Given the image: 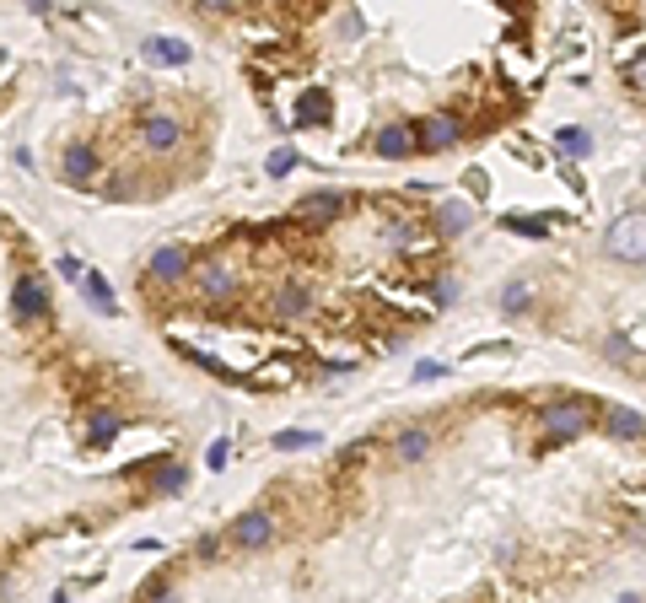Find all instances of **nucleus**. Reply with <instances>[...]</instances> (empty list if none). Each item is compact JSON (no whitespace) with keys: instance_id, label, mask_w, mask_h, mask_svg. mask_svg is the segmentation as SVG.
<instances>
[{"instance_id":"4be33fe9","label":"nucleus","mask_w":646,"mask_h":603,"mask_svg":"<svg viewBox=\"0 0 646 603\" xmlns=\"http://www.w3.org/2000/svg\"><path fill=\"white\" fill-rule=\"evenodd\" d=\"M296 162H302V156H296V146H275V151H270V162H264V167H270V178H286V173H291V167H296Z\"/></svg>"},{"instance_id":"b1692460","label":"nucleus","mask_w":646,"mask_h":603,"mask_svg":"<svg viewBox=\"0 0 646 603\" xmlns=\"http://www.w3.org/2000/svg\"><path fill=\"white\" fill-rule=\"evenodd\" d=\"M183 480H189V469H183V464H167V469L156 474V491L173 496V491H183Z\"/></svg>"},{"instance_id":"dca6fc26","label":"nucleus","mask_w":646,"mask_h":603,"mask_svg":"<svg viewBox=\"0 0 646 603\" xmlns=\"http://www.w3.org/2000/svg\"><path fill=\"white\" fill-rule=\"evenodd\" d=\"M81 297L92 302V313H108V318L119 313V302H113V286H108L97 270H86V275H81Z\"/></svg>"},{"instance_id":"f8f14e48","label":"nucleus","mask_w":646,"mask_h":603,"mask_svg":"<svg viewBox=\"0 0 646 603\" xmlns=\"http://www.w3.org/2000/svg\"><path fill=\"white\" fill-rule=\"evenodd\" d=\"M140 54H146V65H167V70H173V65H189V59H194V43H183V38H146Z\"/></svg>"},{"instance_id":"423d86ee","label":"nucleus","mask_w":646,"mask_h":603,"mask_svg":"<svg viewBox=\"0 0 646 603\" xmlns=\"http://www.w3.org/2000/svg\"><path fill=\"white\" fill-rule=\"evenodd\" d=\"M194 280H199V297H210V302H232L237 297V270L226 259H205L194 270Z\"/></svg>"},{"instance_id":"bb28decb","label":"nucleus","mask_w":646,"mask_h":603,"mask_svg":"<svg viewBox=\"0 0 646 603\" xmlns=\"http://www.w3.org/2000/svg\"><path fill=\"white\" fill-rule=\"evenodd\" d=\"M507 226H512V232H523V237H550V226H544V221H518V216H512Z\"/></svg>"},{"instance_id":"7ed1b4c3","label":"nucleus","mask_w":646,"mask_h":603,"mask_svg":"<svg viewBox=\"0 0 646 603\" xmlns=\"http://www.w3.org/2000/svg\"><path fill=\"white\" fill-rule=\"evenodd\" d=\"M140 146H146L151 156H167V151L183 146V124H178L173 113H146V119H140Z\"/></svg>"},{"instance_id":"a878e982","label":"nucleus","mask_w":646,"mask_h":603,"mask_svg":"<svg viewBox=\"0 0 646 603\" xmlns=\"http://www.w3.org/2000/svg\"><path fill=\"white\" fill-rule=\"evenodd\" d=\"M625 81H631L636 92H646V54H636V59L625 65Z\"/></svg>"},{"instance_id":"9b49d317","label":"nucleus","mask_w":646,"mask_h":603,"mask_svg":"<svg viewBox=\"0 0 646 603\" xmlns=\"http://www.w3.org/2000/svg\"><path fill=\"white\" fill-rule=\"evenodd\" d=\"M372 151L388 156V162H404V156L415 151V129H410V124H383V129L372 135Z\"/></svg>"},{"instance_id":"39448f33","label":"nucleus","mask_w":646,"mask_h":603,"mask_svg":"<svg viewBox=\"0 0 646 603\" xmlns=\"http://www.w3.org/2000/svg\"><path fill=\"white\" fill-rule=\"evenodd\" d=\"M183 275H194V253H189V248H178V243L156 248V253H151V264H146V280H156V286H178Z\"/></svg>"},{"instance_id":"6e6552de","label":"nucleus","mask_w":646,"mask_h":603,"mask_svg":"<svg viewBox=\"0 0 646 603\" xmlns=\"http://www.w3.org/2000/svg\"><path fill=\"white\" fill-rule=\"evenodd\" d=\"M43 307H49L43 280H38V275H22V280H16V291H11V318L27 329V324H38V318H43Z\"/></svg>"},{"instance_id":"5701e85b","label":"nucleus","mask_w":646,"mask_h":603,"mask_svg":"<svg viewBox=\"0 0 646 603\" xmlns=\"http://www.w3.org/2000/svg\"><path fill=\"white\" fill-rule=\"evenodd\" d=\"M275 448H280V453H302V448H318V437H313V431H280Z\"/></svg>"},{"instance_id":"4468645a","label":"nucleus","mask_w":646,"mask_h":603,"mask_svg":"<svg viewBox=\"0 0 646 603\" xmlns=\"http://www.w3.org/2000/svg\"><path fill=\"white\" fill-rule=\"evenodd\" d=\"M270 313H275V318H307V313H313V291H307V286H280L275 302H270Z\"/></svg>"},{"instance_id":"aec40b11","label":"nucleus","mask_w":646,"mask_h":603,"mask_svg":"<svg viewBox=\"0 0 646 603\" xmlns=\"http://www.w3.org/2000/svg\"><path fill=\"white\" fill-rule=\"evenodd\" d=\"M119 431H124V421H119L113 410H97V415L86 421V448H108Z\"/></svg>"},{"instance_id":"20e7f679","label":"nucleus","mask_w":646,"mask_h":603,"mask_svg":"<svg viewBox=\"0 0 646 603\" xmlns=\"http://www.w3.org/2000/svg\"><path fill=\"white\" fill-rule=\"evenodd\" d=\"M345 210H350V200H345L340 189H318V194H307V200L296 205V221H302V226H334Z\"/></svg>"},{"instance_id":"cd10ccee","label":"nucleus","mask_w":646,"mask_h":603,"mask_svg":"<svg viewBox=\"0 0 646 603\" xmlns=\"http://www.w3.org/2000/svg\"><path fill=\"white\" fill-rule=\"evenodd\" d=\"M59 275L81 286V275H86V264H81V259H70V253H59Z\"/></svg>"},{"instance_id":"f3484780","label":"nucleus","mask_w":646,"mask_h":603,"mask_svg":"<svg viewBox=\"0 0 646 603\" xmlns=\"http://www.w3.org/2000/svg\"><path fill=\"white\" fill-rule=\"evenodd\" d=\"M534 291H539V286H534V275H518V280L501 291V313H507V318H523V313L534 307Z\"/></svg>"},{"instance_id":"1a4fd4ad","label":"nucleus","mask_w":646,"mask_h":603,"mask_svg":"<svg viewBox=\"0 0 646 603\" xmlns=\"http://www.w3.org/2000/svg\"><path fill=\"white\" fill-rule=\"evenodd\" d=\"M97 167H102V162H97V151H92L86 140H70V146L59 151V178H65V183H92Z\"/></svg>"},{"instance_id":"a211bd4d","label":"nucleus","mask_w":646,"mask_h":603,"mask_svg":"<svg viewBox=\"0 0 646 603\" xmlns=\"http://www.w3.org/2000/svg\"><path fill=\"white\" fill-rule=\"evenodd\" d=\"M426 453H431V431H399L394 437V458L399 464H426Z\"/></svg>"},{"instance_id":"c85d7f7f","label":"nucleus","mask_w":646,"mask_h":603,"mask_svg":"<svg viewBox=\"0 0 646 603\" xmlns=\"http://www.w3.org/2000/svg\"><path fill=\"white\" fill-rule=\"evenodd\" d=\"M226 453H232L226 442H210V453H205V464H210V469H221V464H226Z\"/></svg>"},{"instance_id":"f03ea898","label":"nucleus","mask_w":646,"mask_h":603,"mask_svg":"<svg viewBox=\"0 0 646 603\" xmlns=\"http://www.w3.org/2000/svg\"><path fill=\"white\" fill-rule=\"evenodd\" d=\"M604 253L615 264H646V210H625L604 232Z\"/></svg>"},{"instance_id":"2eb2a0df","label":"nucleus","mask_w":646,"mask_h":603,"mask_svg":"<svg viewBox=\"0 0 646 603\" xmlns=\"http://www.w3.org/2000/svg\"><path fill=\"white\" fill-rule=\"evenodd\" d=\"M291 119H296L291 129H313V124H323V119H329V97H323L318 86H307V92L296 97V113H291Z\"/></svg>"},{"instance_id":"c756f323","label":"nucleus","mask_w":646,"mask_h":603,"mask_svg":"<svg viewBox=\"0 0 646 603\" xmlns=\"http://www.w3.org/2000/svg\"><path fill=\"white\" fill-rule=\"evenodd\" d=\"M199 5H205L210 16H226V11H237V0H199Z\"/></svg>"},{"instance_id":"ddd939ff","label":"nucleus","mask_w":646,"mask_h":603,"mask_svg":"<svg viewBox=\"0 0 646 603\" xmlns=\"http://www.w3.org/2000/svg\"><path fill=\"white\" fill-rule=\"evenodd\" d=\"M598 415H604V431H609V437H625V442H636V437H646L642 410H625V404H604Z\"/></svg>"},{"instance_id":"9d476101","label":"nucleus","mask_w":646,"mask_h":603,"mask_svg":"<svg viewBox=\"0 0 646 603\" xmlns=\"http://www.w3.org/2000/svg\"><path fill=\"white\" fill-rule=\"evenodd\" d=\"M458 119H447V113H431V119H420V129H415V146L420 151H453L458 146Z\"/></svg>"},{"instance_id":"6ab92c4d","label":"nucleus","mask_w":646,"mask_h":603,"mask_svg":"<svg viewBox=\"0 0 646 603\" xmlns=\"http://www.w3.org/2000/svg\"><path fill=\"white\" fill-rule=\"evenodd\" d=\"M469 221H474V210H469L464 200H442V205H437V226H442L447 237H458V232H469Z\"/></svg>"},{"instance_id":"412c9836","label":"nucleus","mask_w":646,"mask_h":603,"mask_svg":"<svg viewBox=\"0 0 646 603\" xmlns=\"http://www.w3.org/2000/svg\"><path fill=\"white\" fill-rule=\"evenodd\" d=\"M555 146H561L566 156H588V151H593V135H588V129H561Z\"/></svg>"},{"instance_id":"393cba45","label":"nucleus","mask_w":646,"mask_h":603,"mask_svg":"<svg viewBox=\"0 0 646 603\" xmlns=\"http://www.w3.org/2000/svg\"><path fill=\"white\" fill-rule=\"evenodd\" d=\"M431 302L453 307V302H458V280H431Z\"/></svg>"},{"instance_id":"0eeeda50","label":"nucleus","mask_w":646,"mask_h":603,"mask_svg":"<svg viewBox=\"0 0 646 603\" xmlns=\"http://www.w3.org/2000/svg\"><path fill=\"white\" fill-rule=\"evenodd\" d=\"M226 539H232L237 550H270V545H275V523H270V512H243V518L226 528Z\"/></svg>"},{"instance_id":"f257e3e1","label":"nucleus","mask_w":646,"mask_h":603,"mask_svg":"<svg viewBox=\"0 0 646 603\" xmlns=\"http://www.w3.org/2000/svg\"><path fill=\"white\" fill-rule=\"evenodd\" d=\"M593 421H598V404H593V399H550V404L539 410V431H544L550 442H571V437H582Z\"/></svg>"}]
</instances>
